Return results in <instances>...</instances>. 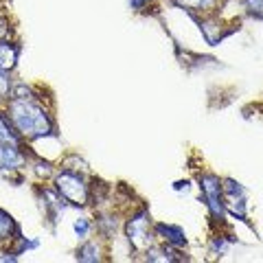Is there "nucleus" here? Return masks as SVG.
<instances>
[{
    "mask_svg": "<svg viewBox=\"0 0 263 263\" xmlns=\"http://www.w3.org/2000/svg\"><path fill=\"white\" fill-rule=\"evenodd\" d=\"M246 5H248V9L259 15V18H263V0H246Z\"/></svg>",
    "mask_w": 263,
    "mask_h": 263,
    "instance_id": "14",
    "label": "nucleus"
},
{
    "mask_svg": "<svg viewBox=\"0 0 263 263\" xmlns=\"http://www.w3.org/2000/svg\"><path fill=\"white\" fill-rule=\"evenodd\" d=\"M55 182H57V191H60V195L64 197V200H68L70 204L81 206V204L88 202V186L77 174L62 171V174L57 176Z\"/></svg>",
    "mask_w": 263,
    "mask_h": 263,
    "instance_id": "2",
    "label": "nucleus"
},
{
    "mask_svg": "<svg viewBox=\"0 0 263 263\" xmlns=\"http://www.w3.org/2000/svg\"><path fill=\"white\" fill-rule=\"evenodd\" d=\"M77 259H79V261H99L97 246H95V243H86L84 248L77 252Z\"/></svg>",
    "mask_w": 263,
    "mask_h": 263,
    "instance_id": "12",
    "label": "nucleus"
},
{
    "mask_svg": "<svg viewBox=\"0 0 263 263\" xmlns=\"http://www.w3.org/2000/svg\"><path fill=\"white\" fill-rule=\"evenodd\" d=\"M127 237L129 241L134 243V248H149L152 243V237H149V228H147V215L143 213V215L134 217L127 224Z\"/></svg>",
    "mask_w": 263,
    "mask_h": 263,
    "instance_id": "4",
    "label": "nucleus"
},
{
    "mask_svg": "<svg viewBox=\"0 0 263 263\" xmlns=\"http://www.w3.org/2000/svg\"><path fill=\"white\" fill-rule=\"evenodd\" d=\"M18 62V46L9 42H0V70H11Z\"/></svg>",
    "mask_w": 263,
    "mask_h": 263,
    "instance_id": "8",
    "label": "nucleus"
},
{
    "mask_svg": "<svg viewBox=\"0 0 263 263\" xmlns=\"http://www.w3.org/2000/svg\"><path fill=\"white\" fill-rule=\"evenodd\" d=\"M24 164V156L20 154L18 145L0 143V169H18Z\"/></svg>",
    "mask_w": 263,
    "mask_h": 263,
    "instance_id": "5",
    "label": "nucleus"
},
{
    "mask_svg": "<svg viewBox=\"0 0 263 263\" xmlns=\"http://www.w3.org/2000/svg\"><path fill=\"white\" fill-rule=\"evenodd\" d=\"M176 3L180 7H184V9H209L215 0H176Z\"/></svg>",
    "mask_w": 263,
    "mask_h": 263,
    "instance_id": "11",
    "label": "nucleus"
},
{
    "mask_svg": "<svg viewBox=\"0 0 263 263\" xmlns=\"http://www.w3.org/2000/svg\"><path fill=\"white\" fill-rule=\"evenodd\" d=\"M11 95V81L5 75V70H0V97H9Z\"/></svg>",
    "mask_w": 263,
    "mask_h": 263,
    "instance_id": "13",
    "label": "nucleus"
},
{
    "mask_svg": "<svg viewBox=\"0 0 263 263\" xmlns=\"http://www.w3.org/2000/svg\"><path fill=\"white\" fill-rule=\"evenodd\" d=\"M88 221L86 219H79L77 224H75V233H77V237H86L88 235Z\"/></svg>",
    "mask_w": 263,
    "mask_h": 263,
    "instance_id": "15",
    "label": "nucleus"
},
{
    "mask_svg": "<svg viewBox=\"0 0 263 263\" xmlns=\"http://www.w3.org/2000/svg\"><path fill=\"white\" fill-rule=\"evenodd\" d=\"M202 193L204 197H206V204H209V209L211 213L215 217H224V200H221V186H219V180L215 176H204L202 178Z\"/></svg>",
    "mask_w": 263,
    "mask_h": 263,
    "instance_id": "3",
    "label": "nucleus"
},
{
    "mask_svg": "<svg viewBox=\"0 0 263 263\" xmlns=\"http://www.w3.org/2000/svg\"><path fill=\"white\" fill-rule=\"evenodd\" d=\"M0 143H9V145H18V134L11 129L9 119L5 114H0Z\"/></svg>",
    "mask_w": 263,
    "mask_h": 263,
    "instance_id": "9",
    "label": "nucleus"
},
{
    "mask_svg": "<svg viewBox=\"0 0 263 263\" xmlns=\"http://www.w3.org/2000/svg\"><path fill=\"white\" fill-rule=\"evenodd\" d=\"M147 3H152V0H129V5L136 7V9H138V7H143V5H147Z\"/></svg>",
    "mask_w": 263,
    "mask_h": 263,
    "instance_id": "16",
    "label": "nucleus"
},
{
    "mask_svg": "<svg viewBox=\"0 0 263 263\" xmlns=\"http://www.w3.org/2000/svg\"><path fill=\"white\" fill-rule=\"evenodd\" d=\"M226 200L228 204L233 206V213L239 219H243V209H246V204H243V189L239 184H235L233 180H228L226 182Z\"/></svg>",
    "mask_w": 263,
    "mask_h": 263,
    "instance_id": "6",
    "label": "nucleus"
},
{
    "mask_svg": "<svg viewBox=\"0 0 263 263\" xmlns=\"http://www.w3.org/2000/svg\"><path fill=\"white\" fill-rule=\"evenodd\" d=\"M156 233L162 235V239H167V243H171V246H178V248H182V246L186 243V237H184V233H182V230H180V228H176V226L158 224V226H156Z\"/></svg>",
    "mask_w": 263,
    "mask_h": 263,
    "instance_id": "7",
    "label": "nucleus"
},
{
    "mask_svg": "<svg viewBox=\"0 0 263 263\" xmlns=\"http://www.w3.org/2000/svg\"><path fill=\"white\" fill-rule=\"evenodd\" d=\"M13 230H15V224H13L11 215L9 213H5V211H0V241L7 239Z\"/></svg>",
    "mask_w": 263,
    "mask_h": 263,
    "instance_id": "10",
    "label": "nucleus"
},
{
    "mask_svg": "<svg viewBox=\"0 0 263 263\" xmlns=\"http://www.w3.org/2000/svg\"><path fill=\"white\" fill-rule=\"evenodd\" d=\"M176 189H189V182H178Z\"/></svg>",
    "mask_w": 263,
    "mask_h": 263,
    "instance_id": "17",
    "label": "nucleus"
},
{
    "mask_svg": "<svg viewBox=\"0 0 263 263\" xmlns=\"http://www.w3.org/2000/svg\"><path fill=\"white\" fill-rule=\"evenodd\" d=\"M9 119L15 125V129L22 136H29V138H40L53 132V123L48 119V114L44 112V108L31 103L29 99L27 101L13 99L9 105Z\"/></svg>",
    "mask_w": 263,
    "mask_h": 263,
    "instance_id": "1",
    "label": "nucleus"
}]
</instances>
